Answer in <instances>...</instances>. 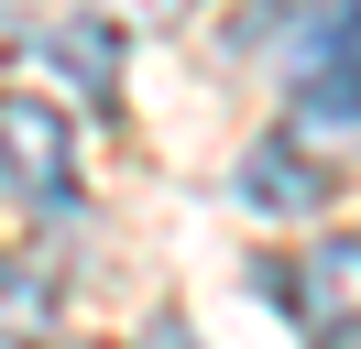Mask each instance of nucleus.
I'll return each instance as SVG.
<instances>
[{"label": "nucleus", "mask_w": 361, "mask_h": 349, "mask_svg": "<svg viewBox=\"0 0 361 349\" xmlns=\"http://www.w3.org/2000/svg\"><path fill=\"white\" fill-rule=\"evenodd\" d=\"M285 44H274V87H285V120L339 142L361 131V0H274Z\"/></svg>", "instance_id": "f257e3e1"}, {"label": "nucleus", "mask_w": 361, "mask_h": 349, "mask_svg": "<svg viewBox=\"0 0 361 349\" xmlns=\"http://www.w3.org/2000/svg\"><path fill=\"white\" fill-rule=\"evenodd\" d=\"M252 284H263V305H274L285 327L361 349V240H307V251H274Z\"/></svg>", "instance_id": "f03ea898"}, {"label": "nucleus", "mask_w": 361, "mask_h": 349, "mask_svg": "<svg viewBox=\"0 0 361 349\" xmlns=\"http://www.w3.org/2000/svg\"><path fill=\"white\" fill-rule=\"evenodd\" d=\"M307 142H317V131H295V120H285V131H263V142H252L241 164H230V196H241L252 218H317L339 174L317 164Z\"/></svg>", "instance_id": "7ed1b4c3"}, {"label": "nucleus", "mask_w": 361, "mask_h": 349, "mask_svg": "<svg viewBox=\"0 0 361 349\" xmlns=\"http://www.w3.org/2000/svg\"><path fill=\"white\" fill-rule=\"evenodd\" d=\"M0 131H11V208H33V218H66V208H77L66 120H55L33 87H11V99H0Z\"/></svg>", "instance_id": "20e7f679"}, {"label": "nucleus", "mask_w": 361, "mask_h": 349, "mask_svg": "<svg viewBox=\"0 0 361 349\" xmlns=\"http://www.w3.org/2000/svg\"><path fill=\"white\" fill-rule=\"evenodd\" d=\"M23 65H33V77H66L99 120H121V11H88V22H44V33H23Z\"/></svg>", "instance_id": "39448f33"}, {"label": "nucleus", "mask_w": 361, "mask_h": 349, "mask_svg": "<svg viewBox=\"0 0 361 349\" xmlns=\"http://www.w3.org/2000/svg\"><path fill=\"white\" fill-rule=\"evenodd\" d=\"M44 317H55L44 251H11V273H0V327H11V338H44Z\"/></svg>", "instance_id": "423d86ee"}, {"label": "nucleus", "mask_w": 361, "mask_h": 349, "mask_svg": "<svg viewBox=\"0 0 361 349\" xmlns=\"http://www.w3.org/2000/svg\"><path fill=\"white\" fill-rule=\"evenodd\" d=\"M110 11L132 22V33H164V22H186V11H197V0H110Z\"/></svg>", "instance_id": "0eeeda50"}, {"label": "nucleus", "mask_w": 361, "mask_h": 349, "mask_svg": "<svg viewBox=\"0 0 361 349\" xmlns=\"http://www.w3.org/2000/svg\"><path fill=\"white\" fill-rule=\"evenodd\" d=\"M0 11H11V33H33V0H0Z\"/></svg>", "instance_id": "6e6552de"}]
</instances>
